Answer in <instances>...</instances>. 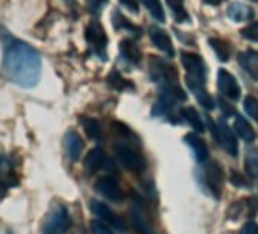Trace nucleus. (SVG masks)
I'll use <instances>...</instances> for the list:
<instances>
[{
	"label": "nucleus",
	"instance_id": "f257e3e1",
	"mask_svg": "<svg viewBox=\"0 0 258 234\" xmlns=\"http://www.w3.org/2000/svg\"><path fill=\"white\" fill-rule=\"evenodd\" d=\"M4 78L22 88H34L41 78V56L26 41L14 38L8 31L2 34Z\"/></svg>",
	"mask_w": 258,
	"mask_h": 234
},
{
	"label": "nucleus",
	"instance_id": "f03ea898",
	"mask_svg": "<svg viewBox=\"0 0 258 234\" xmlns=\"http://www.w3.org/2000/svg\"><path fill=\"white\" fill-rule=\"evenodd\" d=\"M70 226H72V217L69 210L64 205L58 204L50 210L43 225V234H64L66 231L70 229Z\"/></svg>",
	"mask_w": 258,
	"mask_h": 234
},
{
	"label": "nucleus",
	"instance_id": "7ed1b4c3",
	"mask_svg": "<svg viewBox=\"0 0 258 234\" xmlns=\"http://www.w3.org/2000/svg\"><path fill=\"white\" fill-rule=\"evenodd\" d=\"M114 152L117 155V158L120 160V163L134 173H142L146 170V160L145 157L137 152L136 149H133L131 146H127L126 143H115L114 145Z\"/></svg>",
	"mask_w": 258,
	"mask_h": 234
},
{
	"label": "nucleus",
	"instance_id": "20e7f679",
	"mask_svg": "<svg viewBox=\"0 0 258 234\" xmlns=\"http://www.w3.org/2000/svg\"><path fill=\"white\" fill-rule=\"evenodd\" d=\"M85 38H87V43H88L91 52L105 61L106 60L108 37H106V32H105L103 26L97 20H93L87 26V29H85Z\"/></svg>",
	"mask_w": 258,
	"mask_h": 234
},
{
	"label": "nucleus",
	"instance_id": "39448f33",
	"mask_svg": "<svg viewBox=\"0 0 258 234\" xmlns=\"http://www.w3.org/2000/svg\"><path fill=\"white\" fill-rule=\"evenodd\" d=\"M211 131L216 136V139L219 140V143L222 145V148L229 155L237 157V154H238V143H237V139H235L232 130L229 128V125L223 119H220L216 127L211 125Z\"/></svg>",
	"mask_w": 258,
	"mask_h": 234
},
{
	"label": "nucleus",
	"instance_id": "423d86ee",
	"mask_svg": "<svg viewBox=\"0 0 258 234\" xmlns=\"http://www.w3.org/2000/svg\"><path fill=\"white\" fill-rule=\"evenodd\" d=\"M217 88L222 96H225L229 100H238L240 99V85L234 75H231L228 70L220 69L217 72Z\"/></svg>",
	"mask_w": 258,
	"mask_h": 234
},
{
	"label": "nucleus",
	"instance_id": "0eeeda50",
	"mask_svg": "<svg viewBox=\"0 0 258 234\" xmlns=\"http://www.w3.org/2000/svg\"><path fill=\"white\" fill-rule=\"evenodd\" d=\"M90 208H91V211H93L100 220H103L105 223H108V225H111V226H114V228H117V229H120V231H124V229H126V223H124L123 217H120V216H118L114 210H111L106 204L99 202V201H91Z\"/></svg>",
	"mask_w": 258,
	"mask_h": 234
},
{
	"label": "nucleus",
	"instance_id": "6e6552de",
	"mask_svg": "<svg viewBox=\"0 0 258 234\" xmlns=\"http://www.w3.org/2000/svg\"><path fill=\"white\" fill-rule=\"evenodd\" d=\"M94 189L99 195H102L103 198H106L108 201H112V202H120L124 196L120 184L112 177L99 178L94 184Z\"/></svg>",
	"mask_w": 258,
	"mask_h": 234
},
{
	"label": "nucleus",
	"instance_id": "1a4fd4ad",
	"mask_svg": "<svg viewBox=\"0 0 258 234\" xmlns=\"http://www.w3.org/2000/svg\"><path fill=\"white\" fill-rule=\"evenodd\" d=\"M204 178L207 183L208 190L214 195V198H219L222 193V181H223V170L217 161H210L204 167Z\"/></svg>",
	"mask_w": 258,
	"mask_h": 234
},
{
	"label": "nucleus",
	"instance_id": "9d476101",
	"mask_svg": "<svg viewBox=\"0 0 258 234\" xmlns=\"http://www.w3.org/2000/svg\"><path fill=\"white\" fill-rule=\"evenodd\" d=\"M181 63H182L184 69L187 70L188 76L196 78V79L205 82V78H207V66H205L204 60L199 55L188 53V52H182L181 53Z\"/></svg>",
	"mask_w": 258,
	"mask_h": 234
},
{
	"label": "nucleus",
	"instance_id": "9b49d317",
	"mask_svg": "<svg viewBox=\"0 0 258 234\" xmlns=\"http://www.w3.org/2000/svg\"><path fill=\"white\" fill-rule=\"evenodd\" d=\"M84 166H85V172L88 175H93L96 173L97 170L100 169H114V164L112 161H109L105 155V151L102 148H93L87 157H85V161H84Z\"/></svg>",
	"mask_w": 258,
	"mask_h": 234
},
{
	"label": "nucleus",
	"instance_id": "f8f14e48",
	"mask_svg": "<svg viewBox=\"0 0 258 234\" xmlns=\"http://www.w3.org/2000/svg\"><path fill=\"white\" fill-rule=\"evenodd\" d=\"M131 219H133V223L140 234H155L154 226L148 220L145 205H143V201L140 198L134 199V204L131 207Z\"/></svg>",
	"mask_w": 258,
	"mask_h": 234
},
{
	"label": "nucleus",
	"instance_id": "ddd939ff",
	"mask_svg": "<svg viewBox=\"0 0 258 234\" xmlns=\"http://www.w3.org/2000/svg\"><path fill=\"white\" fill-rule=\"evenodd\" d=\"M185 82H187V87L195 94V97L198 99L199 105H202L205 109H213L214 108V100H213L211 94L207 91L205 82H202V81H199L196 78H191V76H187Z\"/></svg>",
	"mask_w": 258,
	"mask_h": 234
},
{
	"label": "nucleus",
	"instance_id": "4468645a",
	"mask_svg": "<svg viewBox=\"0 0 258 234\" xmlns=\"http://www.w3.org/2000/svg\"><path fill=\"white\" fill-rule=\"evenodd\" d=\"M149 37H151L152 43L155 44V47L160 49L161 52H164L167 56H173L175 55V49H173L172 40H170L169 34L164 29H161L158 26H151Z\"/></svg>",
	"mask_w": 258,
	"mask_h": 234
},
{
	"label": "nucleus",
	"instance_id": "2eb2a0df",
	"mask_svg": "<svg viewBox=\"0 0 258 234\" xmlns=\"http://www.w3.org/2000/svg\"><path fill=\"white\" fill-rule=\"evenodd\" d=\"M64 148H66V152H67L69 158L72 161H76V160H79V157L82 154L84 142H82V139L79 137L78 133L69 131L66 134V137H64Z\"/></svg>",
	"mask_w": 258,
	"mask_h": 234
},
{
	"label": "nucleus",
	"instance_id": "dca6fc26",
	"mask_svg": "<svg viewBox=\"0 0 258 234\" xmlns=\"http://www.w3.org/2000/svg\"><path fill=\"white\" fill-rule=\"evenodd\" d=\"M13 180H16V175L11 160L5 155H0V190L7 192L11 186H14L16 183H13Z\"/></svg>",
	"mask_w": 258,
	"mask_h": 234
},
{
	"label": "nucleus",
	"instance_id": "f3484780",
	"mask_svg": "<svg viewBox=\"0 0 258 234\" xmlns=\"http://www.w3.org/2000/svg\"><path fill=\"white\" fill-rule=\"evenodd\" d=\"M118 49H120L121 58L124 61H127L129 64L137 66L142 61V56H143L142 55V50H140V47L134 41H131V40H121Z\"/></svg>",
	"mask_w": 258,
	"mask_h": 234
},
{
	"label": "nucleus",
	"instance_id": "a211bd4d",
	"mask_svg": "<svg viewBox=\"0 0 258 234\" xmlns=\"http://www.w3.org/2000/svg\"><path fill=\"white\" fill-rule=\"evenodd\" d=\"M184 140H185V143L191 148L196 161L204 163V161L208 158V148H207L205 142H204L196 133H188V134L184 137Z\"/></svg>",
	"mask_w": 258,
	"mask_h": 234
},
{
	"label": "nucleus",
	"instance_id": "6ab92c4d",
	"mask_svg": "<svg viewBox=\"0 0 258 234\" xmlns=\"http://www.w3.org/2000/svg\"><path fill=\"white\" fill-rule=\"evenodd\" d=\"M238 63L250 75V78L258 81V52L255 50L241 52L238 56Z\"/></svg>",
	"mask_w": 258,
	"mask_h": 234
},
{
	"label": "nucleus",
	"instance_id": "aec40b11",
	"mask_svg": "<svg viewBox=\"0 0 258 234\" xmlns=\"http://www.w3.org/2000/svg\"><path fill=\"white\" fill-rule=\"evenodd\" d=\"M226 16L234 20V22H247L252 19V10L247 5H243L240 2H234L228 7L226 10Z\"/></svg>",
	"mask_w": 258,
	"mask_h": 234
},
{
	"label": "nucleus",
	"instance_id": "412c9836",
	"mask_svg": "<svg viewBox=\"0 0 258 234\" xmlns=\"http://www.w3.org/2000/svg\"><path fill=\"white\" fill-rule=\"evenodd\" d=\"M234 128L238 134V137H241L244 142L250 143L255 140V131L252 128V125L244 119L243 115H237L235 117V124H234Z\"/></svg>",
	"mask_w": 258,
	"mask_h": 234
},
{
	"label": "nucleus",
	"instance_id": "4be33fe9",
	"mask_svg": "<svg viewBox=\"0 0 258 234\" xmlns=\"http://www.w3.org/2000/svg\"><path fill=\"white\" fill-rule=\"evenodd\" d=\"M182 117L185 119V122L196 131V133H204L205 131V127H204V122L201 119V115L199 112L196 111V108L193 106H187L181 111Z\"/></svg>",
	"mask_w": 258,
	"mask_h": 234
},
{
	"label": "nucleus",
	"instance_id": "5701e85b",
	"mask_svg": "<svg viewBox=\"0 0 258 234\" xmlns=\"http://www.w3.org/2000/svg\"><path fill=\"white\" fill-rule=\"evenodd\" d=\"M208 43H210V46L213 47V50L216 52V55H217V58L222 61V63H225V61H228L229 60V56H231V47H229V44L225 41V40H222V38H210L208 40Z\"/></svg>",
	"mask_w": 258,
	"mask_h": 234
},
{
	"label": "nucleus",
	"instance_id": "b1692460",
	"mask_svg": "<svg viewBox=\"0 0 258 234\" xmlns=\"http://www.w3.org/2000/svg\"><path fill=\"white\" fill-rule=\"evenodd\" d=\"M166 2L170 7V11L178 23H184L190 20V16L184 8V0H166Z\"/></svg>",
	"mask_w": 258,
	"mask_h": 234
},
{
	"label": "nucleus",
	"instance_id": "393cba45",
	"mask_svg": "<svg viewBox=\"0 0 258 234\" xmlns=\"http://www.w3.org/2000/svg\"><path fill=\"white\" fill-rule=\"evenodd\" d=\"M81 124L87 133V136L93 140H100L102 139V130H100V125L94 121V119H90V117H82L81 119Z\"/></svg>",
	"mask_w": 258,
	"mask_h": 234
},
{
	"label": "nucleus",
	"instance_id": "a878e982",
	"mask_svg": "<svg viewBox=\"0 0 258 234\" xmlns=\"http://www.w3.org/2000/svg\"><path fill=\"white\" fill-rule=\"evenodd\" d=\"M142 2L149 10V13L152 14V17L155 20H158L160 23H164L166 22V14H164V10L161 7L160 0H142Z\"/></svg>",
	"mask_w": 258,
	"mask_h": 234
},
{
	"label": "nucleus",
	"instance_id": "bb28decb",
	"mask_svg": "<svg viewBox=\"0 0 258 234\" xmlns=\"http://www.w3.org/2000/svg\"><path fill=\"white\" fill-rule=\"evenodd\" d=\"M108 82H109V85H111L112 88H115V90H118V91H123V90H126V88H133L131 82H129L127 79H124L118 72L109 73Z\"/></svg>",
	"mask_w": 258,
	"mask_h": 234
},
{
	"label": "nucleus",
	"instance_id": "cd10ccee",
	"mask_svg": "<svg viewBox=\"0 0 258 234\" xmlns=\"http://www.w3.org/2000/svg\"><path fill=\"white\" fill-rule=\"evenodd\" d=\"M112 19H114V26L117 29H124V31H131L133 34H136V31H139V28H136L131 22H129L126 17H123L118 11H114L112 14Z\"/></svg>",
	"mask_w": 258,
	"mask_h": 234
},
{
	"label": "nucleus",
	"instance_id": "c85d7f7f",
	"mask_svg": "<svg viewBox=\"0 0 258 234\" xmlns=\"http://www.w3.org/2000/svg\"><path fill=\"white\" fill-rule=\"evenodd\" d=\"M243 106H244V111L249 117L258 124V100L253 97V96H246L244 97V102H243Z\"/></svg>",
	"mask_w": 258,
	"mask_h": 234
},
{
	"label": "nucleus",
	"instance_id": "c756f323",
	"mask_svg": "<svg viewBox=\"0 0 258 234\" xmlns=\"http://www.w3.org/2000/svg\"><path fill=\"white\" fill-rule=\"evenodd\" d=\"M91 232L93 234H114L112 229L109 228V225L100 219H96L91 222Z\"/></svg>",
	"mask_w": 258,
	"mask_h": 234
},
{
	"label": "nucleus",
	"instance_id": "7c9ffc66",
	"mask_svg": "<svg viewBox=\"0 0 258 234\" xmlns=\"http://www.w3.org/2000/svg\"><path fill=\"white\" fill-rule=\"evenodd\" d=\"M241 37L250 41H258V23H250L244 29H241Z\"/></svg>",
	"mask_w": 258,
	"mask_h": 234
},
{
	"label": "nucleus",
	"instance_id": "2f4dec72",
	"mask_svg": "<svg viewBox=\"0 0 258 234\" xmlns=\"http://www.w3.org/2000/svg\"><path fill=\"white\" fill-rule=\"evenodd\" d=\"M246 172L252 178H258V158L256 157H247L244 161Z\"/></svg>",
	"mask_w": 258,
	"mask_h": 234
},
{
	"label": "nucleus",
	"instance_id": "473e14b6",
	"mask_svg": "<svg viewBox=\"0 0 258 234\" xmlns=\"http://www.w3.org/2000/svg\"><path fill=\"white\" fill-rule=\"evenodd\" d=\"M85 2H87L90 11H91L93 14H99V13L102 11V8L106 5L108 0H85Z\"/></svg>",
	"mask_w": 258,
	"mask_h": 234
},
{
	"label": "nucleus",
	"instance_id": "72a5a7b5",
	"mask_svg": "<svg viewBox=\"0 0 258 234\" xmlns=\"http://www.w3.org/2000/svg\"><path fill=\"white\" fill-rule=\"evenodd\" d=\"M229 181H231L234 186H237V187H247V181H246V180L243 178V175L238 173V172H231Z\"/></svg>",
	"mask_w": 258,
	"mask_h": 234
},
{
	"label": "nucleus",
	"instance_id": "f704fd0d",
	"mask_svg": "<svg viewBox=\"0 0 258 234\" xmlns=\"http://www.w3.org/2000/svg\"><path fill=\"white\" fill-rule=\"evenodd\" d=\"M240 234H258V223L253 220H249L244 223V226L240 229Z\"/></svg>",
	"mask_w": 258,
	"mask_h": 234
},
{
	"label": "nucleus",
	"instance_id": "c9c22d12",
	"mask_svg": "<svg viewBox=\"0 0 258 234\" xmlns=\"http://www.w3.org/2000/svg\"><path fill=\"white\" fill-rule=\"evenodd\" d=\"M118 2H120V5H121L123 8H126L127 11H131V13H134V14H139V5H137L136 0H118Z\"/></svg>",
	"mask_w": 258,
	"mask_h": 234
},
{
	"label": "nucleus",
	"instance_id": "e433bc0d",
	"mask_svg": "<svg viewBox=\"0 0 258 234\" xmlns=\"http://www.w3.org/2000/svg\"><path fill=\"white\" fill-rule=\"evenodd\" d=\"M225 0H204V4H208L211 7H219L220 4H223Z\"/></svg>",
	"mask_w": 258,
	"mask_h": 234
},
{
	"label": "nucleus",
	"instance_id": "4c0bfd02",
	"mask_svg": "<svg viewBox=\"0 0 258 234\" xmlns=\"http://www.w3.org/2000/svg\"><path fill=\"white\" fill-rule=\"evenodd\" d=\"M64 2H67V4H73L75 0H64Z\"/></svg>",
	"mask_w": 258,
	"mask_h": 234
}]
</instances>
